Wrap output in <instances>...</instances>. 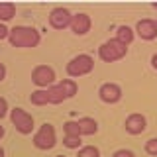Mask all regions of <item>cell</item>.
<instances>
[{
  "mask_svg": "<svg viewBox=\"0 0 157 157\" xmlns=\"http://www.w3.org/2000/svg\"><path fill=\"white\" fill-rule=\"evenodd\" d=\"M81 157H98V151L96 149H86Z\"/></svg>",
  "mask_w": 157,
  "mask_h": 157,
  "instance_id": "1",
  "label": "cell"
}]
</instances>
